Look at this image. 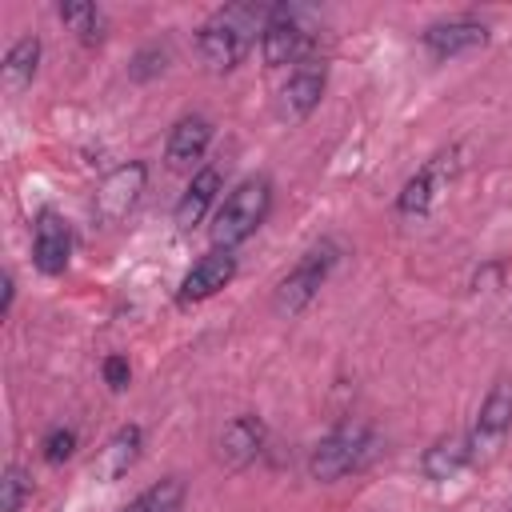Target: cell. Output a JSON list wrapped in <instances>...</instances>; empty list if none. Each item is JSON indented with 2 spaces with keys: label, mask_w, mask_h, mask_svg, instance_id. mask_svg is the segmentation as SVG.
<instances>
[{
  "label": "cell",
  "mask_w": 512,
  "mask_h": 512,
  "mask_svg": "<svg viewBox=\"0 0 512 512\" xmlns=\"http://www.w3.org/2000/svg\"><path fill=\"white\" fill-rule=\"evenodd\" d=\"M268 12H272V4H224V8H216L196 28V40H192L204 72H212V76L232 72L248 56L256 36H264Z\"/></svg>",
  "instance_id": "cell-1"
},
{
  "label": "cell",
  "mask_w": 512,
  "mask_h": 512,
  "mask_svg": "<svg viewBox=\"0 0 512 512\" xmlns=\"http://www.w3.org/2000/svg\"><path fill=\"white\" fill-rule=\"evenodd\" d=\"M72 260V228L60 212L44 208L32 224V264L44 272V276H60Z\"/></svg>",
  "instance_id": "cell-11"
},
{
  "label": "cell",
  "mask_w": 512,
  "mask_h": 512,
  "mask_svg": "<svg viewBox=\"0 0 512 512\" xmlns=\"http://www.w3.org/2000/svg\"><path fill=\"white\" fill-rule=\"evenodd\" d=\"M420 44L428 48V56L436 60H452V56H464V52H476L488 44V24L476 20V16H448V20H432L424 32H420Z\"/></svg>",
  "instance_id": "cell-10"
},
{
  "label": "cell",
  "mask_w": 512,
  "mask_h": 512,
  "mask_svg": "<svg viewBox=\"0 0 512 512\" xmlns=\"http://www.w3.org/2000/svg\"><path fill=\"white\" fill-rule=\"evenodd\" d=\"M164 60H168V52H164L160 44H148V48H140V52L132 56L128 76H132V80H152V76L164 72Z\"/></svg>",
  "instance_id": "cell-22"
},
{
  "label": "cell",
  "mask_w": 512,
  "mask_h": 512,
  "mask_svg": "<svg viewBox=\"0 0 512 512\" xmlns=\"http://www.w3.org/2000/svg\"><path fill=\"white\" fill-rule=\"evenodd\" d=\"M264 440H268L264 420L252 416V412H244V416H232V420L224 424L216 448H220V460H224L228 468H248V464L264 452Z\"/></svg>",
  "instance_id": "cell-14"
},
{
  "label": "cell",
  "mask_w": 512,
  "mask_h": 512,
  "mask_svg": "<svg viewBox=\"0 0 512 512\" xmlns=\"http://www.w3.org/2000/svg\"><path fill=\"white\" fill-rule=\"evenodd\" d=\"M184 480L180 476H164L156 484H148L124 512H184Z\"/></svg>",
  "instance_id": "cell-20"
},
{
  "label": "cell",
  "mask_w": 512,
  "mask_h": 512,
  "mask_svg": "<svg viewBox=\"0 0 512 512\" xmlns=\"http://www.w3.org/2000/svg\"><path fill=\"white\" fill-rule=\"evenodd\" d=\"M260 56L268 68H296L316 56V12L304 4H272L260 36Z\"/></svg>",
  "instance_id": "cell-3"
},
{
  "label": "cell",
  "mask_w": 512,
  "mask_h": 512,
  "mask_svg": "<svg viewBox=\"0 0 512 512\" xmlns=\"http://www.w3.org/2000/svg\"><path fill=\"white\" fill-rule=\"evenodd\" d=\"M220 188H224L220 168H212V164L196 168L192 180H188V188L180 192V200H176V208H172V224H176L180 232H192V228L208 216V208L216 204V192H220Z\"/></svg>",
  "instance_id": "cell-15"
},
{
  "label": "cell",
  "mask_w": 512,
  "mask_h": 512,
  "mask_svg": "<svg viewBox=\"0 0 512 512\" xmlns=\"http://www.w3.org/2000/svg\"><path fill=\"white\" fill-rule=\"evenodd\" d=\"M140 448H144V432H140V424H120V428L100 444L92 472H96L100 480L112 484V480H120V476L132 472V464L140 460Z\"/></svg>",
  "instance_id": "cell-16"
},
{
  "label": "cell",
  "mask_w": 512,
  "mask_h": 512,
  "mask_svg": "<svg viewBox=\"0 0 512 512\" xmlns=\"http://www.w3.org/2000/svg\"><path fill=\"white\" fill-rule=\"evenodd\" d=\"M272 212V180L268 176H248L240 180L220 204H216V216H212V248H240L244 240L256 236V228L268 220Z\"/></svg>",
  "instance_id": "cell-2"
},
{
  "label": "cell",
  "mask_w": 512,
  "mask_h": 512,
  "mask_svg": "<svg viewBox=\"0 0 512 512\" xmlns=\"http://www.w3.org/2000/svg\"><path fill=\"white\" fill-rule=\"evenodd\" d=\"M512 432V380H496L488 396L480 400V412L468 428V448H472V468H484L500 456Z\"/></svg>",
  "instance_id": "cell-6"
},
{
  "label": "cell",
  "mask_w": 512,
  "mask_h": 512,
  "mask_svg": "<svg viewBox=\"0 0 512 512\" xmlns=\"http://www.w3.org/2000/svg\"><path fill=\"white\" fill-rule=\"evenodd\" d=\"M212 136H216V124H212L208 116H200V112L180 116V120L172 124V132H168V144H164V160H168V168H176V172L196 168V164L204 160Z\"/></svg>",
  "instance_id": "cell-13"
},
{
  "label": "cell",
  "mask_w": 512,
  "mask_h": 512,
  "mask_svg": "<svg viewBox=\"0 0 512 512\" xmlns=\"http://www.w3.org/2000/svg\"><path fill=\"white\" fill-rule=\"evenodd\" d=\"M144 188H148V168H144V160H128V164L112 168V172L96 184V192H92V216H96L104 228H116L120 220L132 216V208L140 204Z\"/></svg>",
  "instance_id": "cell-7"
},
{
  "label": "cell",
  "mask_w": 512,
  "mask_h": 512,
  "mask_svg": "<svg viewBox=\"0 0 512 512\" xmlns=\"http://www.w3.org/2000/svg\"><path fill=\"white\" fill-rule=\"evenodd\" d=\"M0 288H4V300H0V320H8V316H12V300H16V280H12V272H4V276H0Z\"/></svg>",
  "instance_id": "cell-25"
},
{
  "label": "cell",
  "mask_w": 512,
  "mask_h": 512,
  "mask_svg": "<svg viewBox=\"0 0 512 512\" xmlns=\"http://www.w3.org/2000/svg\"><path fill=\"white\" fill-rule=\"evenodd\" d=\"M336 260H340V244H336V240H316V244L292 264V272L276 284L272 308H276L280 316H288V320L300 316V312L316 300V292L324 288V280L332 276Z\"/></svg>",
  "instance_id": "cell-5"
},
{
  "label": "cell",
  "mask_w": 512,
  "mask_h": 512,
  "mask_svg": "<svg viewBox=\"0 0 512 512\" xmlns=\"http://www.w3.org/2000/svg\"><path fill=\"white\" fill-rule=\"evenodd\" d=\"M464 468H472V448H468V432H448L440 440H432L420 456V472L436 484L460 476Z\"/></svg>",
  "instance_id": "cell-17"
},
{
  "label": "cell",
  "mask_w": 512,
  "mask_h": 512,
  "mask_svg": "<svg viewBox=\"0 0 512 512\" xmlns=\"http://www.w3.org/2000/svg\"><path fill=\"white\" fill-rule=\"evenodd\" d=\"M456 168H460V160H456V148H448V152H440V156H432L404 188H400V196H396V212L400 216H424L432 204H436V196L452 184V176H456Z\"/></svg>",
  "instance_id": "cell-9"
},
{
  "label": "cell",
  "mask_w": 512,
  "mask_h": 512,
  "mask_svg": "<svg viewBox=\"0 0 512 512\" xmlns=\"http://www.w3.org/2000/svg\"><path fill=\"white\" fill-rule=\"evenodd\" d=\"M28 496H32V476L20 464H8L0 480V512H20Z\"/></svg>",
  "instance_id": "cell-21"
},
{
  "label": "cell",
  "mask_w": 512,
  "mask_h": 512,
  "mask_svg": "<svg viewBox=\"0 0 512 512\" xmlns=\"http://www.w3.org/2000/svg\"><path fill=\"white\" fill-rule=\"evenodd\" d=\"M128 376H132V368H128L124 356H108V360H104V380H108V388L120 392V388L128 384Z\"/></svg>",
  "instance_id": "cell-24"
},
{
  "label": "cell",
  "mask_w": 512,
  "mask_h": 512,
  "mask_svg": "<svg viewBox=\"0 0 512 512\" xmlns=\"http://www.w3.org/2000/svg\"><path fill=\"white\" fill-rule=\"evenodd\" d=\"M232 276H236V256L224 252V248H212V252H204V256L184 272V280H180V288H176V300H180V304H200V300L216 296L220 288H228Z\"/></svg>",
  "instance_id": "cell-12"
},
{
  "label": "cell",
  "mask_w": 512,
  "mask_h": 512,
  "mask_svg": "<svg viewBox=\"0 0 512 512\" xmlns=\"http://www.w3.org/2000/svg\"><path fill=\"white\" fill-rule=\"evenodd\" d=\"M40 56H44L40 36H20V40L4 52V64H0V88H4V96H20V92L36 80Z\"/></svg>",
  "instance_id": "cell-18"
},
{
  "label": "cell",
  "mask_w": 512,
  "mask_h": 512,
  "mask_svg": "<svg viewBox=\"0 0 512 512\" xmlns=\"http://www.w3.org/2000/svg\"><path fill=\"white\" fill-rule=\"evenodd\" d=\"M72 452H76V432L64 428V424H56V428L44 436V460H48V464H64Z\"/></svg>",
  "instance_id": "cell-23"
},
{
  "label": "cell",
  "mask_w": 512,
  "mask_h": 512,
  "mask_svg": "<svg viewBox=\"0 0 512 512\" xmlns=\"http://www.w3.org/2000/svg\"><path fill=\"white\" fill-rule=\"evenodd\" d=\"M372 444H376L372 424H364V420H340L308 452V476L320 480V484H336V480H344L348 472H356L372 456Z\"/></svg>",
  "instance_id": "cell-4"
},
{
  "label": "cell",
  "mask_w": 512,
  "mask_h": 512,
  "mask_svg": "<svg viewBox=\"0 0 512 512\" xmlns=\"http://www.w3.org/2000/svg\"><path fill=\"white\" fill-rule=\"evenodd\" d=\"M508 512H512V500H508Z\"/></svg>",
  "instance_id": "cell-26"
},
{
  "label": "cell",
  "mask_w": 512,
  "mask_h": 512,
  "mask_svg": "<svg viewBox=\"0 0 512 512\" xmlns=\"http://www.w3.org/2000/svg\"><path fill=\"white\" fill-rule=\"evenodd\" d=\"M56 16H60V24H64L68 32H76L80 44H88V48L104 44L108 20H104V12H100L92 0H64V4L56 8Z\"/></svg>",
  "instance_id": "cell-19"
},
{
  "label": "cell",
  "mask_w": 512,
  "mask_h": 512,
  "mask_svg": "<svg viewBox=\"0 0 512 512\" xmlns=\"http://www.w3.org/2000/svg\"><path fill=\"white\" fill-rule=\"evenodd\" d=\"M324 88H328V64H324V56H308V60L296 64V68L288 72V80L280 84V92H276V116H280L284 124L308 120V116L316 112Z\"/></svg>",
  "instance_id": "cell-8"
}]
</instances>
